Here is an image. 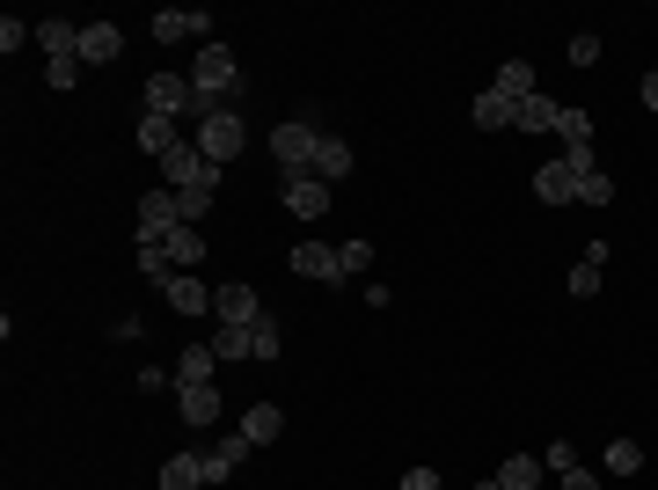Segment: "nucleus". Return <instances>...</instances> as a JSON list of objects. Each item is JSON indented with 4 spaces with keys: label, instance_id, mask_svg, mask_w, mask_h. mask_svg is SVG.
<instances>
[{
    "label": "nucleus",
    "instance_id": "f257e3e1",
    "mask_svg": "<svg viewBox=\"0 0 658 490\" xmlns=\"http://www.w3.org/2000/svg\"><path fill=\"white\" fill-rule=\"evenodd\" d=\"M191 88H198V110H205V118H213V110H227V88H235V51H227V45H198Z\"/></svg>",
    "mask_w": 658,
    "mask_h": 490
},
{
    "label": "nucleus",
    "instance_id": "f03ea898",
    "mask_svg": "<svg viewBox=\"0 0 658 490\" xmlns=\"http://www.w3.org/2000/svg\"><path fill=\"white\" fill-rule=\"evenodd\" d=\"M242 147H249V124L235 118V110H213V118H198V154H205V162H219V169H227V162H235Z\"/></svg>",
    "mask_w": 658,
    "mask_h": 490
},
{
    "label": "nucleus",
    "instance_id": "7ed1b4c3",
    "mask_svg": "<svg viewBox=\"0 0 658 490\" xmlns=\"http://www.w3.org/2000/svg\"><path fill=\"white\" fill-rule=\"evenodd\" d=\"M132 213H140V242H169L176 227H183V198L161 183V191H140V205H132Z\"/></svg>",
    "mask_w": 658,
    "mask_h": 490
},
{
    "label": "nucleus",
    "instance_id": "20e7f679",
    "mask_svg": "<svg viewBox=\"0 0 658 490\" xmlns=\"http://www.w3.org/2000/svg\"><path fill=\"white\" fill-rule=\"evenodd\" d=\"M315 147H322V132H308V124H300V118H292V124H278V132H271V154H278V169H286V176L315 169Z\"/></svg>",
    "mask_w": 658,
    "mask_h": 490
},
{
    "label": "nucleus",
    "instance_id": "39448f33",
    "mask_svg": "<svg viewBox=\"0 0 658 490\" xmlns=\"http://www.w3.org/2000/svg\"><path fill=\"white\" fill-rule=\"evenodd\" d=\"M183 37L213 45V15H198V8H161V15H154V45H183Z\"/></svg>",
    "mask_w": 658,
    "mask_h": 490
},
{
    "label": "nucleus",
    "instance_id": "423d86ee",
    "mask_svg": "<svg viewBox=\"0 0 658 490\" xmlns=\"http://www.w3.org/2000/svg\"><path fill=\"white\" fill-rule=\"evenodd\" d=\"M578 176H593V169H571V162L557 154V162H541L535 169V198L541 205H578Z\"/></svg>",
    "mask_w": 658,
    "mask_h": 490
},
{
    "label": "nucleus",
    "instance_id": "0eeeda50",
    "mask_svg": "<svg viewBox=\"0 0 658 490\" xmlns=\"http://www.w3.org/2000/svg\"><path fill=\"white\" fill-rule=\"evenodd\" d=\"M330 205H337V198H330V183H322V176H308V169H300V176H286V213H300V220L315 227L322 213H330Z\"/></svg>",
    "mask_w": 658,
    "mask_h": 490
},
{
    "label": "nucleus",
    "instance_id": "6e6552de",
    "mask_svg": "<svg viewBox=\"0 0 658 490\" xmlns=\"http://www.w3.org/2000/svg\"><path fill=\"white\" fill-rule=\"evenodd\" d=\"M191 103H198V88L183 74H154L146 81V110H154V118H183Z\"/></svg>",
    "mask_w": 658,
    "mask_h": 490
},
{
    "label": "nucleus",
    "instance_id": "1a4fd4ad",
    "mask_svg": "<svg viewBox=\"0 0 658 490\" xmlns=\"http://www.w3.org/2000/svg\"><path fill=\"white\" fill-rule=\"evenodd\" d=\"M286 264H292V278H315V286H344L337 249H330V242H300V249L286 256Z\"/></svg>",
    "mask_w": 658,
    "mask_h": 490
},
{
    "label": "nucleus",
    "instance_id": "9d476101",
    "mask_svg": "<svg viewBox=\"0 0 658 490\" xmlns=\"http://www.w3.org/2000/svg\"><path fill=\"white\" fill-rule=\"evenodd\" d=\"M161 294H169V308H176V315H213V286H205L198 271H176V278L161 286Z\"/></svg>",
    "mask_w": 658,
    "mask_h": 490
},
{
    "label": "nucleus",
    "instance_id": "9b49d317",
    "mask_svg": "<svg viewBox=\"0 0 658 490\" xmlns=\"http://www.w3.org/2000/svg\"><path fill=\"white\" fill-rule=\"evenodd\" d=\"M249 446H256L249 432H227L219 446H205V483H227V476H235V468L249 462Z\"/></svg>",
    "mask_w": 658,
    "mask_h": 490
},
{
    "label": "nucleus",
    "instance_id": "f8f14e48",
    "mask_svg": "<svg viewBox=\"0 0 658 490\" xmlns=\"http://www.w3.org/2000/svg\"><path fill=\"white\" fill-rule=\"evenodd\" d=\"M213 315L219 322H264V308H256V286H213Z\"/></svg>",
    "mask_w": 658,
    "mask_h": 490
},
{
    "label": "nucleus",
    "instance_id": "ddd939ff",
    "mask_svg": "<svg viewBox=\"0 0 658 490\" xmlns=\"http://www.w3.org/2000/svg\"><path fill=\"white\" fill-rule=\"evenodd\" d=\"M176 410H183V425H191V432H205V425H219V389H213V381L176 389Z\"/></svg>",
    "mask_w": 658,
    "mask_h": 490
},
{
    "label": "nucleus",
    "instance_id": "4468645a",
    "mask_svg": "<svg viewBox=\"0 0 658 490\" xmlns=\"http://www.w3.org/2000/svg\"><path fill=\"white\" fill-rule=\"evenodd\" d=\"M118 51H124L118 23H88V29H81V67H110Z\"/></svg>",
    "mask_w": 658,
    "mask_h": 490
},
{
    "label": "nucleus",
    "instance_id": "2eb2a0df",
    "mask_svg": "<svg viewBox=\"0 0 658 490\" xmlns=\"http://www.w3.org/2000/svg\"><path fill=\"white\" fill-rule=\"evenodd\" d=\"M81 29H88V23H67V15H51V23H37V45H45L51 59H81Z\"/></svg>",
    "mask_w": 658,
    "mask_h": 490
},
{
    "label": "nucleus",
    "instance_id": "dca6fc26",
    "mask_svg": "<svg viewBox=\"0 0 658 490\" xmlns=\"http://www.w3.org/2000/svg\"><path fill=\"white\" fill-rule=\"evenodd\" d=\"M219 351L213 344H183V359H176V389H198V381H213Z\"/></svg>",
    "mask_w": 658,
    "mask_h": 490
},
{
    "label": "nucleus",
    "instance_id": "f3484780",
    "mask_svg": "<svg viewBox=\"0 0 658 490\" xmlns=\"http://www.w3.org/2000/svg\"><path fill=\"white\" fill-rule=\"evenodd\" d=\"M476 124H483V132H505V124H519V103H512L505 88H483V96H476Z\"/></svg>",
    "mask_w": 658,
    "mask_h": 490
},
{
    "label": "nucleus",
    "instance_id": "a211bd4d",
    "mask_svg": "<svg viewBox=\"0 0 658 490\" xmlns=\"http://www.w3.org/2000/svg\"><path fill=\"white\" fill-rule=\"evenodd\" d=\"M161 490H205V454H169L161 462Z\"/></svg>",
    "mask_w": 658,
    "mask_h": 490
},
{
    "label": "nucleus",
    "instance_id": "6ab92c4d",
    "mask_svg": "<svg viewBox=\"0 0 658 490\" xmlns=\"http://www.w3.org/2000/svg\"><path fill=\"white\" fill-rule=\"evenodd\" d=\"M541 454H505V462H498V483L505 490H541Z\"/></svg>",
    "mask_w": 658,
    "mask_h": 490
},
{
    "label": "nucleus",
    "instance_id": "aec40b11",
    "mask_svg": "<svg viewBox=\"0 0 658 490\" xmlns=\"http://www.w3.org/2000/svg\"><path fill=\"white\" fill-rule=\"evenodd\" d=\"M242 432L256 446H271L278 432H286V410H278V403H249V410H242Z\"/></svg>",
    "mask_w": 658,
    "mask_h": 490
},
{
    "label": "nucleus",
    "instance_id": "412c9836",
    "mask_svg": "<svg viewBox=\"0 0 658 490\" xmlns=\"http://www.w3.org/2000/svg\"><path fill=\"white\" fill-rule=\"evenodd\" d=\"M176 147H183V140H176V118H154V110H146L140 118V154L161 162V154H176Z\"/></svg>",
    "mask_w": 658,
    "mask_h": 490
},
{
    "label": "nucleus",
    "instance_id": "4be33fe9",
    "mask_svg": "<svg viewBox=\"0 0 658 490\" xmlns=\"http://www.w3.org/2000/svg\"><path fill=\"white\" fill-rule=\"evenodd\" d=\"M600 271H608V249L593 242L578 264H571V294H578V300H585V294H600Z\"/></svg>",
    "mask_w": 658,
    "mask_h": 490
},
{
    "label": "nucleus",
    "instance_id": "5701e85b",
    "mask_svg": "<svg viewBox=\"0 0 658 490\" xmlns=\"http://www.w3.org/2000/svg\"><path fill=\"white\" fill-rule=\"evenodd\" d=\"M490 88H505L512 103H527V96H535V88H541V81H535V67H527V59H505V67H498V81H490Z\"/></svg>",
    "mask_w": 658,
    "mask_h": 490
},
{
    "label": "nucleus",
    "instance_id": "b1692460",
    "mask_svg": "<svg viewBox=\"0 0 658 490\" xmlns=\"http://www.w3.org/2000/svg\"><path fill=\"white\" fill-rule=\"evenodd\" d=\"M161 249H169V264H176V271H198V256H205V235H198V227H176Z\"/></svg>",
    "mask_w": 658,
    "mask_h": 490
},
{
    "label": "nucleus",
    "instance_id": "393cba45",
    "mask_svg": "<svg viewBox=\"0 0 658 490\" xmlns=\"http://www.w3.org/2000/svg\"><path fill=\"white\" fill-rule=\"evenodd\" d=\"M249 330H256V322H219L205 344H213L219 359H249Z\"/></svg>",
    "mask_w": 658,
    "mask_h": 490
},
{
    "label": "nucleus",
    "instance_id": "a878e982",
    "mask_svg": "<svg viewBox=\"0 0 658 490\" xmlns=\"http://www.w3.org/2000/svg\"><path fill=\"white\" fill-rule=\"evenodd\" d=\"M557 118H563V103H549V96L519 103V132H557Z\"/></svg>",
    "mask_w": 658,
    "mask_h": 490
},
{
    "label": "nucleus",
    "instance_id": "bb28decb",
    "mask_svg": "<svg viewBox=\"0 0 658 490\" xmlns=\"http://www.w3.org/2000/svg\"><path fill=\"white\" fill-rule=\"evenodd\" d=\"M344 169H351V147H344V140H322V147H315V169H308V176H322V183H337Z\"/></svg>",
    "mask_w": 658,
    "mask_h": 490
},
{
    "label": "nucleus",
    "instance_id": "cd10ccee",
    "mask_svg": "<svg viewBox=\"0 0 658 490\" xmlns=\"http://www.w3.org/2000/svg\"><path fill=\"white\" fill-rule=\"evenodd\" d=\"M278 351H286V330H278V322H256V330H249V359H264V367H271V359H278Z\"/></svg>",
    "mask_w": 658,
    "mask_h": 490
},
{
    "label": "nucleus",
    "instance_id": "c85d7f7f",
    "mask_svg": "<svg viewBox=\"0 0 658 490\" xmlns=\"http://www.w3.org/2000/svg\"><path fill=\"white\" fill-rule=\"evenodd\" d=\"M644 468V446L636 440H608V476H636Z\"/></svg>",
    "mask_w": 658,
    "mask_h": 490
},
{
    "label": "nucleus",
    "instance_id": "c756f323",
    "mask_svg": "<svg viewBox=\"0 0 658 490\" xmlns=\"http://www.w3.org/2000/svg\"><path fill=\"white\" fill-rule=\"evenodd\" d=\"M557 140H563V147H593V118H585V110H563Z\"/></svg>",
    "mask_w": 658,
    "mask_h": 490
},
{
    "label": "nucleus",
    "instance_id": "7c9ffc66",
    "mask_svg": "<svg viewBox=\"0 0 658 490\" xmlns=\"http://www.w3.org/2000/svg\"><path fill=\"white\" fill-rule=\"evenodd\" d=\"M608 198H614L608 169H593V176H578V205H608Z\"/></svg>",
    "mask_w": 658,
    "mask_h": 490
},
{
    "label": "nucleus",
    "instance_id": "2f4dec72",
    "mask_svg": "<svg viewBox=\"0 0 658 490\" xmlns=\"http://www.w3.org/2000/svg\"><path fill=\"white\" fill-rule=\"evenodd\" d=\"M366 264H373V249H366V242H344L337 249V271H344V278H366Z\"/></svg>",
    "mask_w": 658,
    "mask_h": 490
},
{
    "label": "nucleus",
    "instance_id": "473e14b6",
    "mask_svg": "<svg viewBox=\"0 0 658 490\" xmlns=\"http://www.w3.org/2000/svg\"><path fill=\"white\" fill-rule=\"evenodd\" d=\"M541 462H549V476H571V468H578V446H571V440H549V454H541Z\"/></svg>",
    "mask_w": 658,
    "mask_h": 490
},
{
    "label": "nucleus",
    "instance_id": "72a5a7b5",
    "mask_svg": "<svg viewBox=\"0 0 658 490\" xmlns=\"http://www.w3.org/2000/svg\"><path fill=\"white\" fill-rule=\"evenodd\" d=\"M593 59H600V37L578 29V37H571V67H593Z\"/></svg>",
    "mask_w": 658,
    "mask_h": 490
},
{
    "label": "nucleus",
    "instance_id": "f704fd0d",
    "mask_svg": "<svg viewBox=\"0 0 658 490\" xmlns=\"http://www.w3.org/2000/svg\"><path fill=\"white\" fill-rule=\"evenodd\" d=\"M29 45V23H15V15H8V23H0V51H8V59H15V51Z\"/></svg>",
    "mask_w": 658,
    "mask_h": 490
},
{
    "label": "nucleus",
    "instance_id": "c9c22d12",
    "mask_svg": "<svg viewBox=\"0 0 658 490\" xmlns=\"http://www.w3.org/2000/svg\"><path fill=\"white\" fill-rule=\"evenodd\" d=\"M45 81H51V88H73V81H81V59H51Z\"/></svg>",
    "mask_w": 658,
    "mask_h": 490
},
{
    "label": "nucleus",
    "instance_id": "e433bc0d",
    "mask_svg": "<svg viewBox=\"0 0 658 490\" xmlns=\"http://www.w3.org/2000/svg\"><path fill=\"white\" fill-rule=\"evenodd\" d=\"M169 381H176V367H169V373H161V367H146V373H140V395H161Z\"/></svg>",
    "mask_w": 658,
    "mask_h": 490
},
{
    "label": "nucleus",
    "instance_id": "4c0bfd02",
    "mask_svg": "<svg viewBox=\"0 0 658 490\" xmlns=\"http://www.w3.org/2000/svg\"><path fill=\"white\" fill-rule=\"evenodd\" d=\"M395 490H439V468H410V476H403Z\"/></svg>",
    "mask_w": 658,
    "mask_h": 490
},
{
    "label": "nucleus",
    "instance_id": "58836bf2",
    "mask_svg": "<svg viewBox=\"0 0 658 490\" xmlns=\"http://www.w3.org/2000/svg\"><path fill=\"white\" fill-rule=\"evenodd\" d=\"M563 490H600V476H593V468H571V476H563Z\"/></svg>",
    "mask_w": 658,
    "mask_h": 490
},
{
    "label": "nucleus",
    "instance_id": "ea45409f",
    "mask_svg": "<svg viewBox=\"0 0 658 490\" xmlns=\"http://www.w3.org/2000/svg\"><path fill=\"white\" fill-rule=\"evenodd\" d=\"M636 103H644V110H658V74H644V81H636Z\"/></svg>",
    "mask_w": 658,
    "mask_h": 490
},
{
    "label": "nucleus",
    "instance_id": "a19ab883",
    "mask_svg": "<svg viewBox=\"0 0 658 490\" xmlns=\"http://www.w3.org/2000/svg\"><path fill=\"white\" fill-rule=\"evenodd\" d=\"M476 490H505V483H498V476H483V483H476Z\"/></svg>",
    "mask_w": 658,
    "mask_h": 490
}]
</instances>
